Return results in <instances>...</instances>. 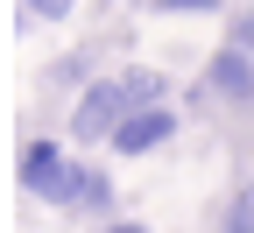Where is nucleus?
<instances>
[{"mask_svg":"<svg viewBox=\"0 0 254 233\" xmlns=\"http://www.w3.org/2000/svg\"><path fill=\"white\" fill-rule=\"evenodd\" d=\"M155 14H219L226 0H148Z\"/></svg>","mask_w":254,"mask_h":233,"instance_id":"9","label":"nucleus"},{"mask_svg":"<svg viewBox=\"0 0 254 233\" xmlns=\"http://www.w3.org/2000/svg\"><path fill=\"white\" fill-rule=\"evenodd\" d=\"M120 85H127V99H134V106H170V85H163V71H141V64H127L120 71Z\"/></svg>","mask_w":254,"mask_h":233,"instance_id":"5","label":"nucleus"},{"mask_svg":"<svg viewBox=\"0 0 254 233\" xmlns=\"http://www.w3.org/2000/svg\"><path fill=\"white\" fill-rule=\"evenodd\" d=\"M226 43H233V50H247V57H254V14H233V21H226Z\"/></svg>","mask_w":254,"mask_h":233,"instance_id":"10","label":"nucleus"},{"mask_svg":"<svg viewBox=\"0 0 254 233\" xmlns=\"http://www.w3.org/2000/svg\"><path fill=\"white\" fill-rule=\"evenodd\" d=\"M50 78H57V85H78V92H85V85H99V71H92V57H64V64H57Z\"/></svg>","mask_w":254,"mask_h":233,"instance_id":"8","label":"nucleus"},{"mask_svg":"<svg viewBox=\"0 0 254 233\" xmlns=\"http://www.w3.org/2000/svg\"><path fill=\"white\" fill-rule=\"evenodd\" d=\"M14 184L28 198H43V205H78V184H85V162L64 155V142L36 135L21 155H14Z\"/></svg>","mask_w":254,"mask_h":233,"instance_id":"1","label":"nucleus"},{"mask_svg":"<svg viewBox=\"0 0 254 233\" xmlns=\"http://www.w3.org/2000/svg\"><path fill=\"white\" fill-rule=\"evenodd\" d=\"M120 7H134V0H120Z\"/></svg>","mask_w":254,"mask_h":233,"instance_id":"13","label":"nucleus"},{"mask_svg":"<svg viewBox=\"0 0 254 233\" xmlns=\"http://www.w3.org/2000/svg\"><path fill=\"white\" fill-rule=\"evenodd\" d=\"M205 92L226 99V106H254V57L233 50V43H219V50L205 57Z\"/></svg>","mask_w":254,"mask_h":233,"instance_id":"4","label":"nucleus"},{"mask_svg":"<svg viewBox=\"0 0 254 233\" xmlns=\"http://www.w3.org/2000/svg\"><path fill=\"white\" fill-rule=\"evenodd\" d=\"M78 205H85V212H113V177L99 170V162H85V184H78Z\"/></svg>","mask_w":254,"mask_h":233,"instance_id":"6","label":"nucleus"},{"mask_svg":"<svg viewBox=\"0 0 254 233\" xmlns=\"http://www.w3.org/2000/svg\"><path fill=\"white\" fill-rule=\"evenodd\" d=\"M106 233H148V226H141V219H113Z\"/></svg>","mask_w":254,"mask_h":233,"instance_id":"12","label":"nucleus"},{"mask_svg":"<svg viewBox=\"0 0 254 233\" xmlns=\"http://www.w3.org/2000/svg\"><path fill=\"white\" fill-rule=\"evenodd\" d=\"M219 233H254V184H240L226 198V219H219Z\"/></svg>","mask_w":254,"mask_h":233,"instance_id":"7","label":"nucleus"},{"mask_svg":"<svg viewBox=\"0 0 254 233\" xmlns=\"http://www.w3.org/2000/svg\"><path fill=\"white\" fill-rule=\"evenodd\" d=\"M21 7H28V14H36V21H64V14H71V7H78V0H21Z\"/></svg>","mask_w":254,"mask_h":233,"instance_id":"11","label":"nucleus"},{"mask_svg":"<svg viewBox=\"0 0 254 233\" xmlns=\"http://www.w3.org/2000/svg\"><path fill=\"white\" fill-rule=\"evenodd\" d=\"M127 113H134V99H127V85H120V71H113V78L85 85V92L71 99V142H85V149H113V135H120Z\"/></svg>","mask_w":254,"mask_h":233,"instance_id":"2","label":"nucleus"},{"mask_svg":"<svg viewBox=\"0 0 254 233\" xmlns=\"http://www.w3.org/2000/svg\"><path fill=\"white\" fill-rule=\"evenodd\" d=\"M177 106H134V113H127L120 120V135H113V155H127V162H134V155H155V149H170L177 142Z\"/></svg>","mask_w":254,"mask_h":233,"instance_id":"3","label":"nucleus"}]
</instances>
